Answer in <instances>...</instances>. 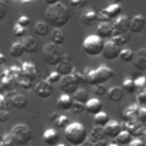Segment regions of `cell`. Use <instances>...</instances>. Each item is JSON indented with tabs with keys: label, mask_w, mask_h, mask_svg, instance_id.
I'll return each instance as SVG.
<instances>
[{
	"label": "cell",
	"mask_w": 146,
	"mask_h": 146,
	"mask_svg": "<svg viewBox=\"0 0 146 146\" xmlns=\"http://www.w3.org/2000/svg\"><path fill=\"white\" fill-rule=\"evenodd\" d=\"M119 58H121V59H122L123 62H125V63H130V62H132L133 58H135V52H133L131 49H129V48H123V49H121V51H120Z\"/></svg>",
	"instance_id": "obj_35"
},
{
	"label": "cell",
	"mask_w": 146,
	"mask_h": 146,
	"mask_svg": "<svg viewBox=\"0 0 146 146\" xmlns=\"http://www.w3.org/2000/svg\"><path fill=\"white\" fill-rule=\"evenodd\" d=\"M82 23L87 26H91L97 22V13L95 10H87L82 15Z\"/></svg>",
	"instance_id": "obj_29"
},
{
	"label": "cell",
	"mask_w": 146,
	"mask_h": 146,
	"mask_svg": "<svg viewBox=\"0 0 146 146\" xmlns=\"http://www.w3.org/2000/svg\"><path fill=\"white\" fill-rule=\"evenodd\" d=\"M9 54L11 57L14 58H19L23 56L24 54V49H23V46L19 41H16V42H13L10 48H9Z\"/></svg>",
	"instance_id": "obj_30"
},
{
	"label": "cell",
	"mask_w": 146,
	"mask_h": 146,
	"mask_svg": "<svg viewBox=\"0 0 146 146\" xmlns=\"http://www.w3.org/2000/svg\"><path fill=\"white\" fill-rule=\"evenodd\" d=\"M121 128H122V130L128 131L133 137H141V136L146 135V129L137 120L136 121H128V122L124 121L123 123H121Z\"/></svg>",
	"instance_id": "obj_8"
},
{
	"label": "cell",
	"mask_w": 146,
	"mask_h": 146,
	"mask_svg": "<svg viewBox=\"0 0 146 146\" xmlns=\"http://www.w3.org/2000/svg\"><path fill=\"white\" fill-rule=\"evenodd\" d=\"M139 108L140 106L137 105V104H133V105H130L128 106L123 113H122V117L125 122L128 121H136L137 117H138V112H139Z\"/></svg>",
	"instance_id": "obj_21"
},
{
	"label": "cell",
	"mask_w": 146,
	"mask_h": 146,
	"mask_svg": "<svg viewBox=\"0 0 146 146\" xmlns=\"http://www.w3.org/2000/svg\"><path fill=\"white\" fill-rule=\"evenodd\" d=\"M49 40L51 43H55V44H58V46H62L65 41V35L63 33V31L60 29H54L51 32H50V35H49Z\"/></svg>",
	"instance_id": "obj_24"
},
{
	"label": "cell",
	"mask_w": 146,
	"mask_h": 146,
	"mask_svg": "<svg viewBox=\"0 0 146 146\" xmlns=\"http://www.w3.org/2000/svg\"><path fill=\"white\" fill-rule=\"evenodd\" d=\"M80 146H95V145H94V143H92V141H90L89 139H87V140H84Z\"/></svg>",
	"instance_id": "obj_55"
},
{
	"label": "cell",
	"mask_w": 146,
	"mask_h": 146,
	"mask_svg": "<svg viewBox=\"0 0 146 146\" xmlns=\"http://www.w3.org/2000/svg\"><path fill=\"white\" fill-rule=\"evenodd\" d=\"M59 0H44V2L48 5V6H52V5H55V3H57Z\"/></svg>",
	"instance_id": "obj_56"
},
{
	"label": "cell",
	"mask_w": 146,
	"mask_h": 146,
	"mask_svg": "<svg viewBox=\"0 0 146 146\" xmlns=\"http://www.w3.org/2000/svg\"><path fill=\"white\" fill-rule=\"evenodd\" d=\"M71 111H72L74 114H82L83 112H86V104L73 100L72 106H71Z\"/></svg>",
	"instance_id": "obj_38"
},
{
	"label": "cell",
	"mask_w": 146,
	"mask_h": 146,
	"mask_svg": "<svg viewBox=\"0 0 146 146\" xmlns=\"http://www.w3.org/2000/svg\"><path fill=\"white\" fill-rule=\"evenodd\" d=\"M113 29L115 33H129L130 32V18L125 15H121L113 22Z\"/></svg>",
	"instance_id": "obj_10"
},
{
	"label": "cell",
	"mask_w": 146,
	"mask_h": 146,
	"mask_svg": "<svg viewBox=\"0 0 146 146\" xmlns=\"http://www.w3.org/2000/svg\"><path fill=\"white\" fill-rule=\"evenodd\" d=\"M106 135H105V131H104V128L103 127H98V125H95L91 131H90V135H89V140L92 141V143H96L98 140H102V139H105Z\"/></svg>",
	"instance_id": "obj_25"
},
{
	"label": "cell",
	"mask_w": 146,
	"mask_h": 146,
	"mask_svg": "<svg viewBox=\"0 0 146 146\" xmlns=\"http://www.w3.org/2000/svg\"><path fill=\"white\" fill-rule=\"evenodd\" d=\"M110 121V116L107 113L105 112H99L97 113L96 115H94V122H95V125H98V127H105L107 124V122Z\"/></svg>",
	"instance_id": "obj_32"
},
{
	"label": "cell",
	"mask_w": 146,
	"mask_h": 146,
	"mask_svg": "<svg viewBox=\"0 0 146 146\" xmlns=\"http://www.w3.org/2000/svg\"><path fill=\"white\" fill-rule=\"evenodd\" d=\"M107 92V88L105 84H96L94 86V95L97 97H102Z\"/></svg>",
	"instance_id": "obj_42"
},
{
	"label": "cell",
	"mask_w": 146,
	"mask_h": 146,
	"mask_svg": "<svg viewBox=\"0 0 146 146\" xmlns=\"http://www.w3.org/2000/svg\"><path fill=\"white\" fill-rule=\"evenodd\" d=\"M121 48L115 44L112 40H107L104 42V48L102 51V56L107 60H115L119 58Z\"/></svg>",
	"instance_id": "obj_9"
},
{
	"label": "cell",
	"mask_w": 146,
	"mask_h": 146,
	"mask_svg": "<svg viewBox=\"0 0 146 146\" xmlns=\"http://www.w3.org/2000/svg\"><path fill=\"white\" fill-rule=\"evenodd\" d=\"M34 89H35V94L40 98H48L54 92V84L49 83L47 80H40L35 84Z\"/></svg>",
	"instance_id": "obj_11"
},
{
	"label": "cell",
	"mask_w": 146,
	"mask_h": 146,
	"mask_svg": "<svg viewBox=\"0 0 146 146\" xmlns=\"http://www.w3.org/2000/svg\"><path fill=\"white\" fill-rule=\"evenodd\" d=\"M27 104H29V102H27L26 96L21 95V94L15 95V96L13 97V99H11V105H13L16 110H24V108H26Z\"/></svg>",
	"instance_id": "obj_26"
},
{
	"label": "cell",
	"mask_w": 146,
	"mask_h": 146,
	"mask_svg": "<svg viewBox=\"0 0 146 146\" xmlns=\"http://www.w3.org/2000/svg\"><path fill=\"white\" fill-rule=\"evenodd\" d=\"M103 104L98 98H89L86 103V112L90 115H96L97 113L102 112Z\"/></svg>",
	"instance_id": "obj_19"
},
{
	"label": "cell",
	"mask_w": 146,
	"mask_h": 146,
	"mask_svg": "<svg viewBox=\"0 0 146 146\" xmlns=\"http://www.w3.org/2000/svg\"><path fill=\"white\" fill-rule=\"evenodd\" d=\"M59 133L56 129H52V128H49L47 129L43 135H42V139H43V143L48 146H56L58 143H59Z\"/></svg>",
	"instance_id": "obj_15"
},
{
	"label": "cell",
	"mask_w": 146,
	"mask_h": 146,
	"mask_svg": "<svg viewBox=\"0 0 146 146\" xmlns=\"http://www.w3.org/2000/svg\"><path fill=\"white\" fill-rule=\"evenodd\" d=\"M135 82V87H136V90H143L145 87H146V78L145 76H138L137 79L133 80Z\"/></svg>",
	"instance_id": "obj_44"
},
{
	"label": "cell",
	"mask_w": 146,
	"mask_h": 146,
	"mask_svg": "<svg viewBox=\"0 0 146 146\" xmlns=\"http://www.w3.org/2000/svg\"><path fill=\"white\" fill-rule=\"evenodd\" d=\"M137 121H138V122H140L143 125H145V124H146V107H140V108H139Z\"/></svg>",
	"instance_id": "obj_48"
},
{
	"label": "cell",
	"mask_w": 146,
	"mask_h": 146,
	"mask_svg": "<svg viewBox=\"0 0 146 146\" xmlns=\"http://www.w3.org/2000/svg\"><path fill=\"white\" fill-rule=\"evenodd\" d=\"M58 83H59V90L63 94L70 95V96H72L80 88V84L76 81V79L73 76V74H68V75L62 76V79H60V81Z\"/></svg>",
	"instance_id": "obj_7"
},
{
	"label": "cell",
	"mask_w": 146,
	"mask_h": 146,
	"mask_svg": "<svg viewBox=\"0 0 146 146\" xmlns=\"http://www.w3.org/2000/svg\"><path fill=\"white\" fill-rule=\"evenodd\" d=\"M106 146H119V145H117L116 143H110V144L107 143V145H106Z\"/></svg>",
	"instance_id": "obj_58"
},
{
	"label": "cell",
	"mask_w": 146,
	"mask_h": 146,
	"mask_svg": "<svg viewBox=\"0 0 146 146\" xmlns=\"http://www.w3.org/2000/svg\"><path fill=\"white\" fill-rule=\"evenodd\" d=\"M21 86H22L23 88H25V89H30V88L32 87V80H30V79L23 76V79L21 80Z\"/></svg>",
	"instance_id": "obj_50"
},
{
	"label": "cell",
	"mask_w": 146,
	"mask_h": 146,
	"mask_svg": "<svg viewBox=\"0 0 146 146\" xmlns=\"http://www.w3.org/2000/svg\"><path fill=\"white\" fill-rule=\"evenodd\" d=\"M71 74H73V76L76 79V81L79 82V84H82V83H87V82H86V78H84L83 73H82L81 71H79L78 68H75V67H74Z\"/></svg>",
	"instance_id": "obj_43"
},
{
	"label": "cell",
	"mask_w": 146,
	"mask_h": 146,
	"mask_svg": "<svg viewBox=\"0 0 146 146\" xmlns=\"http://www.w3.org/2000/svg\"><path fill=\"white\" fill-rule=\"evenodd\" d=\"M22 74L24 78H27L30 80H34L36 78V74H38V70H36V66L31 63V62H24L22 64Z\"/></svg>",
	"instance_id": "obj_20"
},
{
	"label": "cell",
	"mask_w": 146,
	"mask_h": 146,
	"mask_svg": "<svg viewBox=\"0 0 146 146\" xmlns=\"http://www.w3.org/2000/svg\"><path fill=\"white\" fill-rule=\"evenodd\" d=\"M106 94H107L108 99L112 100V102H114V103H120L123 99V96H124L123 89L121 87H117V86L110 88Z\"/></svg>",
	"instance_id": "obj_22"
},
{
	"label": "cell",
	"mask_w": 146,
	"mask_h": 146,
	"mask_svg": "<svg viewBox=\"0 0 146 146\" xmlns=\"http://www.w3.org/2000/svg\"><path fill=\"white\" fill-rule=\"evenodd\" d=\"M105 10H106L107 15L110 16V18L112 19V22H113L115 18H117L119 16L122 15V7H121V5L112 3V5H110L108 7H106Z\"/></svg>",
	"instance_id": "obj_28"
},
{
	"label": "cell",
	"mask_w": 146,
	"mask_h": 146,
	"mask_svg": "<svg viewBox=\"0 0 146 146\" xmlns=\"http://www.w3.org/2000/svg\"><path fill=\"white\" fill-rule=\"evenodd\" d=\"M49 25L46 22H38L34 25V33L38 36H46L49 33Z\"/></svg>",
	"instance_id": "obj_31"
},
{
	"label": "cell",
	"mask_w": 146,
	"mask_h": 146,
	"mask_svg": "<svg viewBox=\"0 0 146 146\" xmlns=\"http://www.w3.org/2000/svg\"><path fill=\"white\" fill-rule=\"evenodd\" d=\"M56 146H67V145H66V144H60V143H58Z\"/></svg>",
	"instance_id": "obj_60"
},
{
	"label": "cell",
	"mask_w": 146,
	"mask_h": 146,
	"mask_svg": "<svg viewBox=\"0 0 146 146\" xmlns=\"http://www.w3.org/2000/svg\"><path fill=\"white\" fill-rule=\"evenodd\" d=\"M72 96H73V100L80 102V103H83V104H86L87 100L89 99V94H88V91H87L86 89H83V88H79Z\"/></svg>",
	"instance_id": "obj_33"
},
{
	"label": "cell",
	"mask_w": 146,
	"mask_h": 146,
	"mask_svg": "<svg viewBox=\"0 0 146 146\" xmlns=\"http://www.w3.org/2000/svg\"><path fill=\"white\" fill-rule=\"evenodd\" d=\"M8 120V113H0V121H7Z\"/></svg>",
	"instance_id": "obj_54"
},
{
	"label": "cell",
	"mask_w": 146,
	"mask_h": 146,
	"mask_svg": "<svg viewBox=\"0 0 146 146\" xmlns=\"http://www.w3.org/2000/svg\"><path fill=\"white\" fill-rule=\"evenodd\" d=\"M60 79H62V76H60L56 71H52V72H50V74L47 76L46 80H47L49 83L54 84V83H58V82L60 81Z\"/></svg>",
	"instance_id": "obj_45"
},
{
	"label": "cell",
	"mask_w": 146,
	"mask_h": 146,
	"mask_svg": "<svg viewBox=\"0 0 146 146\" xmlns=\"http://www.w3.org/2000/svg\"><path fill=\"white\" fill-rule=\"evenodd\" d=\"M65 52L63 48L58 44L49 42L42 48V60L50 66H56L63 60Z\"/></svg>",
	"instance_id": "obj_5"
},
{
	"label": "cell",
	"mask_w": 146,
	"mask_h": 146,
	"mask_svg": "<svg viewBox=\"0 0 146 146\" xmlns=\"http://www.w3.org/2000/svg\"><path fill=\"white\" fill-rule=\"evenodd\" d=\"M122 2V0H113V3H116V5H120Z\"/></svg>",
	"instance_id": "obj_59"
},
{
	"label": "cell",
	"mask_w": 146,
	"mask_h": 146,
	"mask_svg": "<svg viewBox=\"0 0 146 146\" xmlns=\"http://www.w3.org/2000/svg\"><path fill=\"white\" fill-rule=\"evenodd\" d=\"M104 131H105L106 137H108L111 139H115L116 136L122 131L121 123H119L115 120H110L107 122V124L104 127Z\"/></svg>",
	"instance_id": "obj_14"
},
{
	"label": "cell",
	"mask_w": 146,
	"mask_h": 146,
	"mask_svg": "<svg viewBox=\"0 0 146 146\" xmlns=\"http://www.w3.org/2000/svg\"><path fill=\"white\" fill-rule=\"evenodd\" d=\"M13 33H14L15 36H17V38H22V36L25 35V33H26V29L23 27V26H21V25H18V24L16 23V24L13 26Z\"/></svg>",
	"instance_id": "obj_41"
},
{
	"label": "cell",
	"mask_w": 146,
	"mask_h": 146,
	"mask_svg": "<svg viewBox=\"0 0 146 146\" xmlns=\"http://www.w3.org/2000/svg\"><path fill=\"white\" fill-rule=\"evenodd\" d=\"M97 22H99V23H108V22H112V19H111L110 16L107 15L105 8L102 9V10L97 14Z\"/></svg>",
	"instance_id": "obj_40"
},
{
	"label": "cell",
	"mask_w": 146,
	"mask_h": 146,
	"mask_svg": "<svg viewBox=\"0 0 146 146\" xmlns=\"http://www.w3.org/2000/svg\"><path fill=\"white\" fill-rule=\"evenodd\" d=\"M72 103H73V99L70 95H65V94H62L58 99H57V108L59 111H70L71 110V106H72Z\"/></svg>",
	"instance_id": "obj_23"
},
{
	"label": "cell",
	"mask_w": 146,
	"mask_h": 146,
	"mask_svg": "<svg viewBox=\"0 0 146 146\" xmlns=\"http://www.w3.org/2000/svg\"><path fill=\"white\" fill-rule=\"evenodd\" d=\"M11 143L17 146H25L32 140V131L29 125L24 123H18L14 125L9 132Z\"/></svg>",
	"instance_id": "obj_4"
},
{
	"label": "cell",
	"mask_w": 146,
	"mask_h": 146,
	"mask_svg": "<svg viewBox=\"0 0 146 146\" xmlns=\"http://www.w3.org/2000/svg\"><path fill=\"white\" fill-rule=\"evenodd\" d=\"M114 33V29H113V24L112 22H108V23H99L97 25V29H96V35L99 36L100 39H111L112 35Z\"/></svg>",
	"instance_id": "obj_12"
},
{
	"label": "cell",
	"mask_w": 146,
	"mask_h": 146,
	"mask_svg": "<svg viewBox=\"0 0 146 146\" xmlns=\"http://www.w3.org/2000/svg\"><path fill=\"white\" fill-rule=\"evenodd\" d=\"M132 63L135 68H137L138 71H146V49H139L137 54H135Z\"/></svg>",
	"instance_id": "obj_17"
},
{
	"label": "cell",
	"mask_w": 146,
	"mask_h": 146,
	"mask_svg": "<svg viewBox=\"0 0 146 146\" xmlns=\"http://www.w3.org/2000/svg\"><path fill=\"white\" fill-rule=\"evenodd\" d=\"M70 3L75 8H84L88 5V0H70Z\"/></svg>",
	"instance_id": "obj_49"
},
{
	"label": "cell",
	"mask_w": 146,
	"mask_h": 146,
	"mask_svg": "<svg viewBox=\"0 0 146 146\" xmlns=\"http://www.w3.org/2000/svg\"><path fill=\"white\" fill-rule=\"evenodd\" d=\"M94 145L95 146H106L107 145V141L105 139H102V140H98V141L94 143Z\"/></svg>",
	"instance_id": "obj_53"
},
{
	"label": "cell",
	"mask_w": 146,
	"mask_h": 146,
	"mask_svg": "<svg viewBox=\"0 0 146 146\" xmlns=\"http://www.w3.org/2000/svg\"><path fill=\"white\" fill-rule=\"evenodd\" d=\"M73 68H74V67H73V64H72V62H71V58H70L68 56H66V54H65L63 60L56 65V72H57L60 76H65V75L71 74L72 71H73Z\"/></svg>",
	"instance_id": "obj_13"
},
{
	"label": "cell",
	"mask_w": 146,
	"mask_h": 146,
	"mask_svg": "<svg viewBox=\"0 0 146 146\" xmlns=\"http://www.w3.org/2000/svg\"><path fill=\"white\" fill-rule=\"evenodd\" d=\"M82 73L86 78V82L91 86L104 84L114 75V71L106 65H102V66L97 67L96 70L86 67Z\"/></svg>",
	"instance_id": "obj_2"
},
{
	"label": "cell",
	"mask_w": 146,
	"mask_h": 146,
	"mask_svg": "<svg viewBox=\"0 0 146 146\" xmlns=\"http://www.w3.org/2000/svg\"><path fill=\"white\" fill-rule=\"evenodd\" d=\"M56 128H59V129H65L68 124H70V119L66 116V115H59L55 121H54Z\"/></svg>",
	"instance_id": "obj_37"
},
{
	"label": "cell",
	"mask_w": 146,
	"mask_h": 146,
	"mask_svg": "<svg viewBox=\"0 0 146 146\" xmlns=\"http://www.w3.org/2000/svg\"><path fill=\"white\" fill-rule=\"evenodd\" d=\"M44 18H46V23L49 26L54 29H60L68 23L70 10L63 2L58 1L52 6H48L44 13Z\"/></svg>",
	"instance_id": "obj_1"
},
{
	"label": "cell",
	"mask_w": 146,
	"mask_h": 146,
	"mask_svg": "<svg viewBox=\"0 0 146 146\" xmlns=\"http://www.w3.org/2000/svg\"><path fill=\"white\" fill-rule=\"evenodd\" d=\"M30 23H31V19H30V17L26 16V15H22V16H19V18L17 19V24L21 25V26H23V27H25V29L30 25Z\"/></svg>",
	"instance_id": "obj_47"
},
{
	"label": "cell",
	"mask_w": 146,
	"mask_h": 146,
	"mask_svg": "<svg viewBox=\"0 0 146 146\" xmlns=\"http://www.w3.org/2000/svg\"><path fill=\"white\" fill-rule=\"evenodd\" d=\"M123 91H127L128 94H133L136 91V87H135V82H133V79L131 78H125L122 82V87Z\"/></svg>",
	"instance_id": "obj_36"
},
{
	"label": "cell",
	"mask_w": 146,
	"mask_h": 146,
	"mask_svg": "<svg viewBox=\"0 0 146 146\" xmlns=\"http://www.w3.org/2000/svg\"><path fill=\"white\" fill-rule=\"evenodd\" d=\"M64 136L66 141L72 146H80L84 140H87L88 133L82 123L73 122L64 129Z\"/></svg>",
	"instance_id": "obj_3"
},
{
	"label": "cell",
	"mask_w": 146,
	"mask_h": 146,
	"mask_svg": "<svg viewBox=\"0 0 146 146\" xmlns=\"http://www.w3.org/2000/svg\"><path fill=\"white\" fill-rule=\"evenodd\" d=\"M8 14V5L5 0H0V22L6 18Z\"/></svg>",
	"instance_id": "obj_46"
},
{
	"label": "cell",
	"mask_w": 146,
	"mask_h": 146,
	"mask_svg": "<svg viewBox=\"0 0 146 146\" xmlns=\"http://www.w3.org/2000/svg\"><path fill=\"white\" fill-rule=\"evenodd\" d=\"M5 62H6V57H5V55H3V54H1V52H0V65L5 64Z\"/></svg>",
	"instance_id": "obj_57"
},
{
	"label": "cell",
	"mask_w": 146,
	"mask_h": 146,
	"mask_svg": "<svg viewBox=\"0 0 146 146\" xmlns=\"http://www.w3.org/2000/svg\"><path fill=\"white\" fill-rule=\"evenodd\" d=\"M21 43L23 46L24 52H27V54H34L38 50V48H39L38 40L34 36H31V35L25 36Z\"/></svg>",
	"instance_id": "obj_18"
},
{
	"label": "cell",
	"mask_w": 146,
	"mask_h": 146,
	"mask_svg": "<svg viewBox=\"0 0 146 146\" xmlns=\"http://www.w3.org/2000/svg\"><path fill=\"white\" fill-rule=\"evenodd\" d=\"M110 40H112L115 44L121 47V46H125L130 41V35L129 33H115L114 32Z\"/></svg>",
	"instance_id": "obj_27"
},
{
	"label": "cell",
	"mask_w": 146,
	"mask_h": 146,
	"mask_svg": "<svg viewBox=\"0 0 146 146\" xmlns=\"http://www.w3.org/2000/svg\"><path fill=\"white\" fill-rule=\"evenodd\" d=\"M144 137H145V140H144V144H145V146H146V135H145Z\"/></svg>",
	"instance_id": "obj_61"
},
{
	"label": "cell",
	"mask_w": 146,
	"mask_h": 146,
	"mask_svg": "<svg viewBox=\"0 0 146 146\" xmlns=\"http://www.w3.org/2000/svg\"><path fill=\"white\" fill-rule=\"evenodd\" d=\"M136 99H137V105L146 107V87L143 90L139 91V94L137 95Z\"/></svg>",
	"instance_id": "obj_39"
},
{
	"label": "cell",
	"mask_w": 146,
	"mask_h": 146,
	"mask_svg": "<svg viewBox=\"0 0 146 146\" xmlns=\"http://www.w3.org/2000/svg\"><path fill=\"white\" fill-rule=\"evenodd\" d=\"M128 146H145V144H144V141H143L141 139L137 138V139L131 140V141L129 143V145H128Z\"/></svg>",
	"instance_id": "obj_51"
},
{
	"label": "cell",
	"mask_w": 146,
	"mask_h": 146,
	"mask_svg": "<svg viewBox=\"0 0 146 146\" xmlns=\"http://www.w3.org/2000/svg\"><path fill=\"white\" fill-rule=\"evenodd\" d=\"M104 40L97 36L96 34L88 35L83 42H82V49L83 51L91 57H96L98 55H102L103 48H104Z\"/></svg>",
	"instance_id": "obj_6"
},
{
	"label": "cell",
	"mask_w": 146,
	"mask_h": 146,
	"mask_svg": "<svg viewBox=\"0 0 146 146\" xmlns=\"http://www.w3.org/2000/svg\"><path fill=\"white\" fill-rule=\"evenodd\" d=\"M131 137H132V136H131L128 131L122 130V131L116 136L115 140H116V144H117V145H129V143L132 140Z\"/></svg>",
	"instance_id": "obj_34"
},
{
	"label": "cell",
	"mask_w": 146,
	"mask_h": 146,
	"mask_svg": "<svg viewBox=\"0 0 146 146\" xmlns=\"http://www.w3.org/2000/svg\"><path fill=\"white\" fill-rule=\"evenodd\" d=\"M59 115H60L59 113H57V112H52V113L49 115V120H50L51 122H54V121H55V120H56V119H57Z\"/></svg>",
	"instance_id": "obj_52"
},
{
	"label": "cell",
	"mask_w": 146,
	"mask_h": 146,
	"mask_svg": "<svg viewBox=\"0 0 146 146\" xmlns=\"http://www.w3.org/2000/svg\"><path fill=\"white\" fill-rule=\"evenodd\" d=\"M146 21L143 15H135L130 18V32L131 33H140L145 27Z\"/></svg>",
	"instance_id": "obj_16"
}]
</instances>
